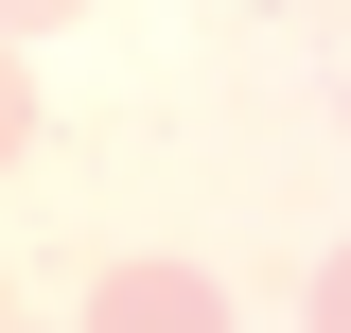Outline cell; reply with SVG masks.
Instances as JSON below:
<instances>
[{
	"label": "cell",
	"mask_w": 351,
	"mask_h": 333,
	"mask_svg": "<svg viewBox=\"0 0 351 333\" xmlns=\"http://www.w3.org/2000/svg\"><path fill=\"white\" fill-rule=\"evenodd\" d=\"M88 333H228V298L193 281V263H123V281L88 298Z\"/></svg>",
	"instance_id": "1"
},
{
	"label": "cell",
	"mask_w": 351,
	"mask_h": 333,
	"mask_svg": "<svg viewBox=\"0 0 351 333\" xmlns=\"http://www.w3.org/2000/svg\"><path fill=\"white\" fill-rule=\"evenodd\" d=\"M36 140V71H18V36H0V158Z\"/></svg>",
	"instance_id": "2"
},
{
	"label": "cell",
	"mask_w": 351,
	"mask_h": 333,
	"mask_svg": "<svg viewBox=\"0 0 351 333\" xmlns=\"http://www.w3.org/2000/svg\"><path fill=\"white\" fill-rule=\"evenodd\" d=\"M316 333H351V246H334V263H316Z\"/></svg>",
	"instance_id": "3"
},
{
	"label": "cell",
	"mask_w": 351,
	"mask_h": 333,
	"mask_svg": "<svg viewBox=\"0 0 351 333\" xmlns=\"http://www.w3.org/2000/svg\"><path fill=\"white\" fill-rule=\"evenodd\" d=\"M53 18H88V0H0V36H53Z\"/></svg>",
	"instance_id": "4"
}]
</instances>
